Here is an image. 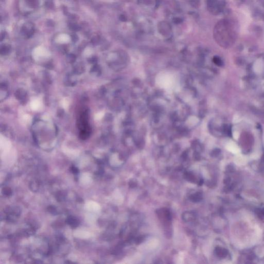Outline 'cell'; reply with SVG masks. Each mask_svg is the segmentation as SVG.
I'll use <instances>...</instances> for the list:
<instances>
[{"mask_svg":"<svg viewBox=\"0 0 264 264\" xmlns=\"http://www.w3.org/2000/svg\"><path fill=\"white\" fill-rule=\"evenodd\" d=\"M71 171L73 172V173L78 174L79 173V170H78V168H76L75 167L73 166V167H71Z\"/></svg>","mask_w":264,"mask_h":264,"instance_id":"cell-5","label":"cell"},{"mask_svg":"<svg viewBox=\"0 0 264 264\" xmlns=\"http://www.w3.org/2000/svg\"><path fill=\"white\" fill-rule=\"evenodd\" d=\"M3 191H4V195H5L9 196V195H11V189L9 188H4Z\"/></svg>","mask_w":264,"mask_h":264,"instance_id":"cell-4","label":"cell"},{"mask_svg":"<svg viewBox=\"0 0 264 264\" xmlns=\"http://www.w3.org/2000/svg\"><path fill=\"white\" fill-rule=\"evenodd\" d=\"M67 222L70 226L73 227V228H76L79 225L78 220L73 217H69L67 219Z\"/></svg>","mask_w":264,"mask_h":264,"instance_id":"cell-2","label":"cell"},{"mask_svg":"<svg viewBox=\"0 0 264 264\" xmlns=\"http://www.w3.org/2000/svg\"><path fill=\"white\" fill-rule=\"evenodd\" d=\"M89 117L87 111H83L79 118V128L80 130V137L83 139L87 138L90 134V127L89 123Z\"/></svg>","mask_w":264,"mask_h":264,"instance_id":"cell-1","label":"cell"},{"mask_svg":"<svg viewBox=\"0 0 264 264\" xmlns=\"http://www.w3.org/2000/svg\"></svg>","mask_w":264,"mask_h":264,"instance_id":"cell-6","label":"cell"},{"mask_svg":"<svg viewBox=\"0 0 264 264\" xmlns=\"http://www.w3.org/2000/svg\"><path fill=\"white\" fill-rule=\"evenodd\" d=\"M213 62H214L217 65H218L219 66H221L222 65V62L221 61V60L218 57H215L214 59H213Z\"/></svg>","mask_w":264,"mask_h":264,"instance_id":"cell-3","label":"cell"}]
</instances>
